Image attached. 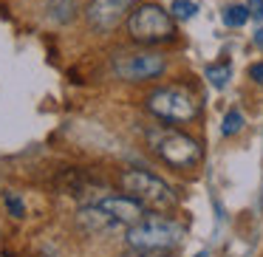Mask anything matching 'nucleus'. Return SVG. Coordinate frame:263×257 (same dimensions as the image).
<instances>
[{
	"label": "nucleus",
	"instance_id": "1",
	"mask_svg": "<svg viewBox=\"0 0 263 257\" xmlns=\"http://www.w3.org/2000/svg\"><path fill=\"white\" fill-rule=\"evenodd\" d=\"M127 31L142 46H159L176 37V17L159 3H139L127 17Z\"/></svg>",
	"mask_w": 263,
	"mask_h": 257
},
{
	"label": "nucleus",
	"instance_id": "2",
	"mask_svg": "<svg viewBox=\"0 0 263 257\" xmlns=\"http://www.w3.org/2000/svg\"><path fill=\"white\" fill-rule=\"evenodd\" d=\"M147 144L161 161H167L176 170H190L201 161V147L187 133L170 130V127H153L147 130Z\"/></svg>",
	"mask_w": 263,
	"mask_h": 257
},
{
	"label": "nucleus",
	"instance_id": "3",
	"mask_svg": "<svg viewBox=\"0 0 263 257\" xmlns=\"http://www.w3.org/2000/svg\"><path fill=\"white\" fill-rule=\"evenodd\" d=\"M184 240V229L167 218L150 215L127 226V246L133 249H176Z\"/></svg>",
	"mask_w": 263,
	"mask_h": 257
},
{
	"label": "nucleus",
	"instance_id": "4",
	"mask_svg": "<svg viewBox=\"0 0 263 257\" xmlns=\"http://www.w3.org/2000/svg\"><path fill=\"white\" fill-rule=\"evenodd\" d=\"M122 187L125 192H130L133 198H139L144 206L150 209H173L178 204L176 192H173L170 184H164L161 178H156L153 172H144V170H127L122 172Z\"/></svg>",
	"mask_w": 263,
	"mask_h": 257
},
{
	"label": "nucleus",
	"instance_id": "5",
	"mask_svg": "<svg viewBox=\"0 0 263 257\" xmlns=\"http://www.w3.org/2000/svg\"><path fill=\"white\" fill-rule=\"evenodd\" d=\"M147 110L161 122H190L198 116V102L181 88H159L147 96Z\"/></svg>",
	"mask_w": 263,
	"mask_h": 257
},
{
	"label": "nucleus",
	"instance_id": "6",
	"mask_svg": "<svg viewBox=\"0 0 263 257\" xmlns=\"http://www.w3.org/2000/svg\"><path fill=\"white\" fill-rule=\"evenodd\" d=\"M167 60L161 54L153 51H142V54H119L114 57V74L125 82H144L153 76L164 74Z\"/></svg>",
	"mask_w": 263,
	"mask_h": 257
},
{
	"label": "nucleus",
	"instance_id": "7",
	"mask_svg": "<svg viewBox=\"0 0 263 257\" xmlns=\"http://www.w3.org/2000/svg\"><path fill=\"white\" fill-rule=\"evenodd\" d=\"M133 6H136V0H91L85 9V17L97 31H110L127 17Z\"/></svg>",
	"mask_w": 263,
	"mask_h": 257
},
{
	"label": "nucleus",
	"instance_id": "8",
	"mask_svg": "<svg viewBox=\"0 0 263 257\" xmlns=\"http://www.w3.org/2000/svg\"><path fill=\"white\" fill-rule=\"evenodd\" d=\"M99 206H102L116 223H125V226H133V223H139L142 218H147L144 215L147 206L139 198H133V195H108V198L99 201Z\"/></svg>",
	"mask_w": 263,
	"mask_h": 257
},
{
	"label": "nucleus",
	"instance_id": "9",
	"mask_svg": "<svg viewBox=\"0 0 263 257\" xmlns=\"http://www.w3.org/2000/svg\"><path fill=\"white\" fill-rule=\"evenodd\" d=\"M80 223L88 229V232H108V229L116 226V221L108 215V212L102 209V206H85V209H80Z\"/></svg>",
	"mask_w": 263,
	"mask_h": 257
},
{
	"label": "nucleus",
	"instance_id": "10",
	"mask_svg": "<svg viewBox=\"0 0 263 257\" xmlns=\"http://www.w3.org/2000/svg\"><path fill=\"white\" fill-rule=\"evenodd\" d=\"M48 17L54 23H71L77 17V9H80V0H46Z\"/></svg>",
	"mask_w": 263,
	"mask_h": 257
},
{
	"label": "nucleus",
	"instance_id": "11",
	"mask_svg": "<svg viewBox=\"0 0 263 257\" xmlns=\"http://www.w3.org/2000/svg\"><path fill=\"white\" fill-rule=\"evenodd\" d=\"M206 80H210V85L212 88H218V91H221V88H227V82L232 80V65L229 63H215V65H206Z\"/></svg>",
	"mask_w": 263,
	"mask_h": 257
},
{
	"label": "nucleus",
	"instance_id": "12",
	"mask_svg": "<svg viewBox=\"0 0 263 257\" xmlns=\"http://www.w3.org/2000/svg\"><path fill=\"white\" fill-rule=\"evenodd\" d=\"M249 6H227L223 9V26H229V29H240V26H246V20H249Z\"/></svg>",
	"mask_w": 263,
	"mask_h": 257
},
{
	"label": "nucleus",
	"instance_id": "13",
	"mask_svg": "<svg viewBox=\"0 0 263 257\" xmlns=\"http://www.w3.org/2000/svg\"><path fill=\"white\" fill-rule=\"evenodd\" d=\"M195 12H198L195 0H173V6H170V14L176 20H193Z\"/></svg>",
	"mask_w": 263,
	"mask_h": 257
},
{
	"label": "nucleus",
	"instance_id": "14",
	"mask_svg": "<svg viewBox=\"0 0 263 257\" xmlns=\"http://www.w3.org/2000/svg\"><path fill=\"white\" fill-rule=\"evenodd\" d=\"M243 130V113L240 110H229L227 116H223V125H221V133L223 136H235V133H240Z\"/></svg>",
	"mask_w": 263,
	"mask_h": 257
},
{
	"label": "nucleus",
	"instance_id": "15",
	"mask_svg": "<svg viewBox=\"0 0 263 257\" xmlns=\"http://www.w3.org/2000/svg\"><path fill=\"white\" fill-rule=\"evenodd\" d=\"M3 201H6V209H9V215L12 218H23L26 215V204H23V198H20V195H14V192H6L3 195Z\"/></svg>",
	"mask_w": 263,
	"mask_h": 257
},
{
	"label": "nucleus",
	"instance_id": "16",
	"mask_svg": "<svg viewBox=\"0 0 263 257\" xmlns=\"http://www.w3.org/2000/svg\"><path fill=\"white\" fill-rule=\"evenodd\" d=\"M125 257H176L173 254V249H127Z\"/></svg>",
	"mask_w": 263,
	"mask_h": 257
},
{
	"label": "nucleus",
	"instance_id": "17",
	"mask_svg": "<svg viewBox=\"0 0 263 257\" xmlns=\"http://www.w3.org/2000/svg\"><path fill=\"white\" fill-rule=\"evenodd\" d=\"M246 6H249V14L255 20H263V0H249Z\"/></svg>",
	"mask_w": 263,
	"mask_h": 257
},
{
	"label": "nucleus",
	"instance_id": "18",
	"mask_svg": "<svg viewBox=\"0 0 263 257\" xmlns=\"http://www.w3.org/2000/svg\"><path fill=\"white\" fill-rule=\"evenodd\" d=\"M249 76L263 88V63H255V65H252V68H249Z\"/></svg>",
	"mask_w": 263,
	"mask_h": 257
},
{
	"label": "nucleus",
	"instance_id": "19",
	"mask_svg": "<svg viewBox=\"0 0 263 257\" xmlns=\"http://www.w3.org/2000/svg\"><path fill=\"white\" fill-rule=\"evenodd\" d=\"M252 40H255V46H257V48H260V51H263V26H260V29L255 31V37H252Z\"/></svg>",
	"mask_w": 263,
	"mask_h": 257
},
{
	"label": "nucleus",
	"instance_id": "20",
	"mask_svg": "<svg viewBox=\"0 0 263 257\" xmlns=\"http://www.w3.org/2000/svg\"><path fill=\"white\" fill-rule=\"evenodd\" d=\"M193 257H210V251H198V254H193Z\"/></svg>",
	"mask_w": 263,
	"mask_h": 257
}]
</instances>
